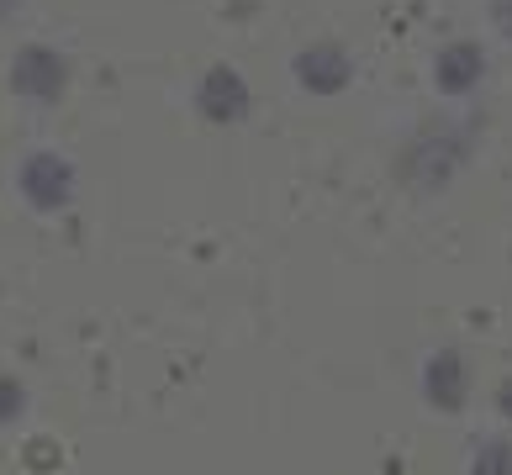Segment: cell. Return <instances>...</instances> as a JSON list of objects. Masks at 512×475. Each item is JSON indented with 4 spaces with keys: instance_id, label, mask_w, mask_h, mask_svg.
<instances>
[{
    "instance_id": "6",
    "label": "cell",
    "mask_w": 512,
    "mask_h": 475,
    "mask_svg": "<svg viewBox=\"0 0 512 475\" xmlns=\"http://www.w3.org/2000/svg\"><path fill=\"white\" fill-rule=\"evenodd\" d=\"M27 407V391H22V380H11V375H0V428L16 423Z\"/></svg>"
},
{
    "instance_id": "8",
    "label": "cell",
    "mask_w": 512,
    "mask_h": 475,
    "mask_svg": "<svg viewBox=\"0 0 512 475\" xmlns=\"http://www.w3.org/2000/svg\"><path fill=\"white\" fill-rule=\"evenodd\" d=\"M16 11V0H0V16H11Z\"/></svg>"
},
{
    "instance_id": "7",
    "label": "cell",
    "mask_w": 512,
    "mask_h": 475,
    "mask_svg": "<svg viewBox=\"0 0 512 475\" xmlns=\"http://www.w3.org/2000/svg\"><path fill=\"white\" fill-rule=\"evenodd\" d=\"M22 460L32 465V470H53L64 460V449L53 444V439H27V449H22Z\"/></svg>"
},
{
    "instance_id": "4",
    "label": "cell",
    "mask_w": 512,
    "mask_h": 475,
    "mask_svg": "<svg viewBox=\"0 0 512 475\" xmlns=\"http://www.w3.org/2000/svg\"><path fill=\"white\" fill-rule=\"evenodd\" d=\"M296 74L307 80L312 90H338L349 80V59L338 53L333 43H322V48H312V53H301L296 59Z\"/></svg>"
},
{
    "instance_id": "2",
    "label": "cell",
    "mask_w": 512,
    "mask_h": 475,
    "mask_svg": "<svg viewBox=\"0 0 512 475\" xmlns=\"http://www.w3.org/2000/svg\"><path fill=\"white\" fill-rule=\"evenodd\" d=\"M22 196L37 212H64L69 196H74V169L59 154H32L22 164Z\"/></svg>"
},
{
    "instance_id": "1",
    "label": "cell",
    "mask_w": 512,
    "mask_h": 475,
    "mask_svg": "<svg viewBox=\"0 0 512 475\" xmlns=\"http://www.w3.org/2000/svg\"><path fill=\"white\" fill-rule=\"evenodd\" d=\"M69 85V64L53 48H22L11 59V90L27 101H59Z\"/></svg>"
},
{
    "instance_id": "5",
    "label": "cell",
    "mask_w": 512,
    "mask_h": 475,
    "mask_svg": "<svg viewBox=\"0 0 512 475\" xmlns=\"http://www.w3.org/2000/svg\"><path fill=\"white\" fill-rule=\"evenodd\" d=\"M476 74H481V53H476V48H449L444 59H439V80H444L449 90L476 85Z\"/></svg>"
},
{
    "instance_id": "3",
    "label": "cell",
    "mask_w": 512,
    "mask_h": 475,
    "mask_svg": "<svg viewBox=\"0 0 512 475\" xmlns=\"http://www.w3.org/2000/svg\"><path fill=\"white\" fill-rule=\"evenodd\" d=\"M243 106H249V90H243V80L233 69H212V74H206V85H201V111H206V117H212V122H238Z\"/></svg>"
},
{
    "instance_id": "9",
    "label": "cell",
    "mask_w": 512,
    "mask_h": 475,
    "mask_svg": "<svg viewBox=\"0 0 512 475\" xmlns=\"http://www.w3.org/2000/svg\"><path fill=\"white\" fill-rule=\"evenodd\" d=\"M507 407H512V391H507Z\"/></svg>"
}]
</instances>
